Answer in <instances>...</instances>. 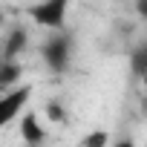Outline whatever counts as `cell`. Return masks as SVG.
Wrapping results in <instances>:
<instances>
[{
    "label": "cell",
    "mask_w": 147,
    "mask_h": 147,
    "mask_svg": "<svg viewBox=\"0 0 147 147\" xmlns=\"http://www.w3.org/2000/svg\"><path fill=\"white\" fill-rule=\"evenodd\" d=\"M66 12H69V0H38V3L29 6V18L35 26L58 32L66 26Z\"/></svg>",
    "instance_id": "obj_1"
},
{
    "label": "cell",
    "mask_w": 147,
    "mask_h": 147,
    "mask_svg": "<svg viewBox=\"0 0 147 147\" xmlns=\"http://www.w3.org/2000/svg\"><path fill=\"white\" fill-rule=\"evenodd\" d=\"M40 58L52 72H66L69 69V58H72V38L63 35L61 29L52 32L43 43H40Z\"/></svg>",
    "instance_id": "obj_2"
},
{
    "label": "cell",
    "mask_w": 147,
    "mask_h": 147,
    "mask_svg": "<svg viewBox=\"0 0 147 147\" xmlns=\"http://www.w3.org/2000/svg\"><path fill=\"white\" fill-rule=\"evenodd\" d=\"M32 101V87H12L0 92V127L12 124Z\"/></svg>",
    "instance_id": "obj_3"
},
{
    "label": "cell",
    "mask_w": 147,
    "mask_h": 147,
    "mask_svg": "<svg viewBox=\"0 0 147 147\" xmlns=\"http://www.w3.org/2000/svg\"><path fill=\"white\" fill-rule=\"evenodd\" d=\"M18 118H20V138H23V144H38L40 147L43 138H46V130H43L38 113L35 110H23Z\"/></svg>",
    "instance_id": "obj_4"
},
{
    "label": "cell",
    "mask_w": 147,
    "mask_h": 147,
    "mask_svg": "<svg viewBox=\"0 0 147 147\" xmlns=\"http://www.w3.org/2000/svg\"><path fill=\"white\" fill-rule=\"evenodd\" d=\"M29 46V32L23 26H15L9 35H6V43H3V61H18V55Z\"/></svg>",
    "instance_id": "obj_5"
},
{
    "label": "cell",
    "mask_w": 147,
    "mask_h": 147,
    "mask_svg": "<svg viewBox=\"0 0 147 147\" xmlns=\"http://www.w3.org/2000/svg\"><path fill=\"white\" fill-rule=\"evenodd\" d=\"M23 78V66L18 61H0V92L18 87Z\"/></svg>",
    "instance_id": "obj_6"
},
{
    "label": "cell",
    "mask_w": 147,
    "mask_h": 147,
    "mask_svg": "<svg viewBox=\"0 0 147 147\" xmlns=\"http://www.w3.org/2000/svg\"><path fill=\"white\" fill-rule=\"evenodd\" d=\"M130 72H133V78L141 81L147 75V43H138L130 55Z\"/></svg>",
    "instance_id": "obj_7"
},
{
    "label": "cell",
    "mask_w": 147,
    "mask_h": 147,
    "mask_svg": "<svg viewBox=\"0 0 147 147\" xmlns=\"http://www.w3.org/2000/svg\"><path fill=\"white\" fill-rule=\"evenodd\" d=\"M107 144H110V133L107 130H90L78 141V147H107Z\"/></svg>",
    "instance_id": "obj_8"
},
{
    "label": "cell",
    "mask_w": 147,
    "mask_h": 147,
    "mask_svg": "<svg viewBox=\"0 0 147 147\" xmlns=\"http://www.w3.org/2000/svg\"><path fill=\"white\" fill-rule=\"evenodd\" d=\"M43 115H46L52 124H63V121H66V110H63V104H61V101H49Z\"/></svg>",
    "instance_id": "obj_9"
},
{
    "label": "cell",
    "mask_w": 147,
    "mask_h": 147,
    "mask_svg": "<svg viewBox=\"0 0 147 147\" xmlns=\"http://www.w3.org/2000/svg\"><path fill=\"white\" fill-rule=\"evenodd\" d=\"M136 15H138V20L147 18V0H136Z\"/></svg>",
    "instance_id": "obj_10"
},
{
    "label": "cell",
    "mask_w": 147,
    "mask_h": 147,
    "mask_svg": "<svg viewBox=\"0 0 147 147\" xmlns=\"http://www.w3.org/2000/svg\"><path fill=\"white\" fill-rule=\"evenodd\" d=\"M113 147H136V141H133V138H118Z\"/></svg>",
    "instance_id": "obj_11"
},
{
    "label": "cell",
    "mask_w": 147,
    "mask_h": 147,
    "mask_svg": "<svg viewBox=\"0 0 147 147\" xmlns=\"http://www.w3.org/2000/svg\"><path fill=\"white\" fill-rule=\"evenodd\" d=\"M26 147H38V144H26Z\"/></svg>",
    "instance_id": "obj_12"
},
{
    "label": "cell",
    "mask_w": 147,
    "mask_h": 147,
    "mask_svg": "<svg viewBox=\"0 0 147 147\" xmlns=\"http://www.w3.org/2000/svg\"><path fill=\"white\" fill-rule=\"evenodd\" d=\"M0 23H3V15H0Z\"/></svg>",
    "instance_id": "obj_13"
}]
</instances>
